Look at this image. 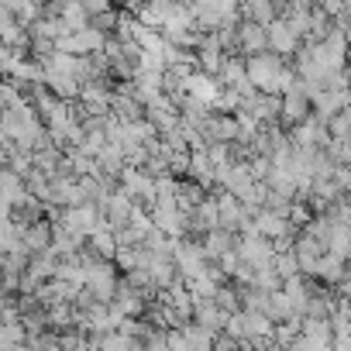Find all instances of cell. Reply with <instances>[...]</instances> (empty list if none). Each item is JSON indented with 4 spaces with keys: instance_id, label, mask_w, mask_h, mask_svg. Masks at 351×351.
<instances>
[{
    "instance_id": "2",
    "label": "cell",
    "mask_w": 351,
    "mask_h": 351,
    "mask_svg": "<svg viewBox=\"0 0 351 351\" xmlns=\"http://www.w3.org/2000/svg\"><path fill=\"white\" fill-rule=\"evenodd\" d=\"M100 224H104V210H100L97 204H83V207L62 210V228H66L73 238H83V241H86Z\"/></svg>"
},
{
    "instance_id": "6",
    "label": "cell",
    "mask_w": 351,
    "mask_h": 351,
    "mask_svg": "<svg viewBox=\"0 0 351 351\" xmlns=\"http://www.w3.org/2000/svg\"><path fill=\"white\" fill-rule=\"evenodd\" d=\"M221 90H224L221 80H217V76H207V73H200V69L183 80V97H190V100H197V104H207L210 110H214Z\"/></svg>"
},
{
    "instance_id": "17",
    "label": "cell",
    "mask_w": 351,
    "mask_h": 351,
    "mask_svg": "<svg viewBox=\"0 0 351 351\" xmlns=\"http://www.w3.org/2000/svg\"><path fill=\"white\" fill-rule=\"evenodd\" d=\"M313 276H317L324 286H341V279L348 276V265H344V258H337V255H324V258L317 262Z\"/></svg>"
},
{
    "instance_id": "19",
    "label": "cell",
    "mask_w": 351,
    "mask_h": 351,
    "mask_svg": "<svg viewBox=\"0 0 351 351\" xmlns=\"http://www.w3.org/2000/svg\"><path fill=\"white\" fill-rule=\"evenodd\" d=\"M241 18H245V21H252V25L269 28V25L279 18V11H276V4H269V0H252V4H245V8H241Z\"/></svg>"
},
{
    "instance_id": "13",
    "label": "cell",
    "mask_w": 351,
    "mask_h": 351,
    "mask_svg": "<svg viewBox=\"0 0 351 351\" xmlns=\"http://www.w3.org/2000/svg\"><path fill=\"white\" fill-rule=\"evenodd\" d=\"M193 324L197 327H204L207 334H221L224 330V324H228V317L221 313V306L214 303V300H193Z\"/></svg>"
},
{
    "instance_id": "5",
    "label": "cell",
    "mask_w": 351,
    "mask_h": 351,
    "mask_svg": "<svg viewBox=\"0 0 351 351\" xmlns=\"http://www.w3.org/2000/svg\"><path fill=\"white\" fill-rule=\"evenodd\" d=\"M265 32H269V52L279 56V59H282V56H296V52L303 49V38L296 35V28H293L286 18H276Z\"/></svg>"
},
{
    "instance_id": "20",
    "label": "cell",
    "mask_w": 351,
    "mask_h": 351,
    "mask_svg": "<svg viewBox=\"0 0 351 351\" xmlns=\"http://www.w3.org/2000/svg\"><path fill=\"white\" fill-rule=\"evenodd\" d=\"M262 313L272 320V327H279V324H286V320H293V317H296V313H293V306H289V300L282 296V289L269 296V303H265V310H262Z\"/></svg>"
},
{
    "instance_id": "12",
    "label": "cell",
    "mask_w": 351,
    "mask_h": 351,
    "mask_svg": "<svg viewBox=\"0 0 351 351\" xmlns=\"http://www.w3.org/2000/svg\"><path fill=\"white\" fill-rule=\"evenodd\" d=\"M238 49L252 59V56H262L269 52V32L262 25H252V21H241L238 25Z\"/></svg>"
},
{
    "instance_id": "26",
    "label": "cell",
    "mask_w": 351,
    "mask_h": 351,
    "mask_svg": "<svg viewBox=\"0 0 351 351\" xmlns=\"http://www.w3.org/2000/svg\"><path fill=\"white\" fill-rule=\"evenodd\" d=\"M348 262H351V255H348Z\"/></svg>"
},
{
    "instance_id": "25",
    "label": "cell",
    "mask_w": 351,
    "mask_h": 351,
    "mask_svg": "<svg viewBox=\"0 0 351 351\" xmlns=\"http://www.w3.org/2000/svg\"><path fill=\"white\" fill-rule=\"evenodd\" d=\"M272 269H276V276H279L282 282L293 279V276H300V265H296V255H293V252H276Z\"/></svg>"
},
{
    "instance_id": "16",
    "label": "cell",
    "mask_w": 351,
    "mask_h": 351,
    "mask_svg": "<svg viewBox=\"0 0 351 351\" xmlns=\"http://www.w3.org/2000/svg\"><path fill=\"white\" fill-rule=\"evenodd\" d=\"M234 248H238V234H231V231H224V228L204 234V255H207V262H210V258L221 262V258H224L228 252H234Z\"/></svg>"
},
{
    "instance_id": "22",
    "label": "cell",
    "mask_w": 351,
    "mask_h": 351,
    "mask_svg": "<svg viewBox=\"0 0 351 351\" xmlns=\"http://www.w3.org/2000/svg\"><path fill=\"white\" fill-rule=\"evenodd\" d=\"M214 303L221 306V313H224V317L241 313V296H238V286H221V289H217V296H214Z\"/></svg>"
},
{
    "instance_id": "24",
    "label": "cell",
    "mask_w": 351,
    "mask_h": 351,
    "mask_svg": "<svg viewBox=\"0 0 351 351\" xmlns=\"http://www.w3.org/2000/svg\"><path fill=\"white\" fill-rule=\"evenodd\" d=\"M18 104H25L21 86H18L14 80H0V110H11V107H18Z\"/></svg>"
},
{
    "instance_id": "15",
    "label": "cell",
    "mask_w": 351,
    "mask_h": 351,
    "mask_svg": "<svg viewBox=\"0 0 351 351\" xmlns=\"http://www.w3.org/2000/svg\"><path fill=\"white\" fill-rule=\"evenodd\" d=\"M86 248H90L100 262H114V258H117V238H114V231H110L107 221L86 238Z\"/></svg>"
},
{
    "instance_id": "23",
    "label": "cell",
    "mask_w": 351,
    "mask_h": 351,
    "mask_svg": "<svg viewBox=\"0 0 351 351\" xmlns=\"http://www.w3.org/2000/svg\"><path fill=\"white\" fill-rule=\"evenodd\" d=\"M100 351H141V341H134V337H124V334L110 330V334H104V337H100Z\"/></svg>"
},
{
    "instance_id": "10",
    "label": "cell",
    "mask_w": 351,
    "mask_h": 351,
    "mask_svg": "<svg viewBox=\"0 0 351 351\" xmlns=\"http://www.w3.org/2000/svg\"><path fill=\"white\" fill-rule=\"evenodd\" d=\"M293 255H296L300 276H313V269H317V262L327 255V248H324V241H317V238H310V234H300L296 245H293Z\"/></svg>"
},
{
    "instance_id": "21",
    "label": "cell",
    "mask_w": 351,
    "mask_h": 351,
    "mask_svg": "<svg viewBox=\"0 0 351 351\" xmlns=\"http://www.w3.org/2000/svg\"><path fill=\"white\" fill-rule=\"evenodd\" d=\"M180 334H183V341H186L190 351H214V334H207V330L197 327L193 320H190L186 327H180Z\"/></svg>"
},
{
    "instance_id": "9",
    "label": "cell",
    "mask_w": 351,
    "mask_h": 351,
    "mask_svg": "<svg viewBox=\"0 0 351 351\" xmlns=\"http://www.w3.org/2000/svg\"><path fill=\"white\" fill-rule=\"evenodd\" d=\"M310 110H313V104H310V97L303 93V90H289L286 97H282V110H279V124H286L289 131L293 128H300L306 117H310Z\"/></svg>"
},
{
    "instance_id": "14",
    "label": "cell",
    "mask_w": 351,
    "mask_h": 351,
    "mask_svg": "<svg viewBox=\"0 0 351 351\" xmlns=\"http://www.w3.org/2000/svg\"><path fill=\"white\" fill-rule=\"evenodd\" d=\"M310 104H313V117H320V121L327 124L330 117H337L341 110H348V93H337V90H320Z\"/></svg>"
},
{
    "instance_id": "1",
    "label": "cell",
    "mask_w": 351,
    "mask_h": 351,
    "mask_svg": "<svg viewBox=\"0 0 351 351\" xmlns=\"http://www.w3.org/2000/svg\"><path fill=\"white\" fill-rule=\"evenodd\" d=\"M238 258L245 262V265H252V269H269L272 262H276V245L269 241V238H262L258 231H255V224L248 221L245 228H241V234H238Z\"/></svg>"
},
{
    "instance_id": "8",
    "label": "cell",
    "mask_w": 351,
    "mask_h": 351,
    "mask_svg": "<svg viewBox=\"0 0 351 351\" xmlns=\"http://www.w3.org/2000/svg\"><path fill=\"white\" fill-rule=\"evenodd\" d=\"M100 210H104V221L110 224V231L117 234V231L128 228V221H131V214H134V200L117 186L114 193H107V200L100 204Z\"/></svg>"
},
{
    "instance_id": "4",
    "label": "cell",
    "mask_w": 351,
    "mask_h": 351,
    "mask_svg": "<svg viewBox=\"0 0 351 351\" xmlns=\"http://www.w3.org/2000/svg\"><path fill=\"white\" fill-rule=\"evenodd\" d=\"M214 200H217V221H221V228L231 231V234H241V228L252 221V210H248L238 197H231V193H224V190H221Z\"/></svg>"
},
{
    "instance_id": "3",
    "label": "cell",
    "mask_w": 351,
    "mask_h": 351,
    "mask_svg": "<svg viewBox=\"0 0 351 351\" xmlns=\"http://www.w3.org/2000/svg\"><path fill=\"white\" fill-rule=\"evenodd\" d=\"M117 186H121L134 204H141L145 210L155 207V180H152L145 169H124L121 180H117Z\"/></svg>"
},
{
    "instance_id": "7",
    "label": "cell",
    "mask_w": 351,
    "mask_h": 351,
    "mask_svg": "<svg viewBox=\"0 0 351 351\" xmlns=\"http://www.w3.org/2000/svg\"><path fill=\"white\" fill-rule=\"evenodd\" d=\"M145 121H148V124L158 131V138H162V134H169V131L180 128V104L169 100V97L162 93L155 104H148V107H145Z\"/></svg>"
},
{
    "instance_id": "11",
    "label": "cell",
    "mask_w": 351,
    "mask_h": 351,
    "mask_svg": "<svg viewBox=\"0 0 351 351\" xmlns=\"http://www.w3.org/2000/svg\"><path fill=\"white\" fill-rule=\"evenodd\" d=\"M28 200V186H25V176L11 172V169H0V204H8L11 210H21Z\"/></svg>"
},
{
    "instance_id": "18",
    "label": "cell",
    "mask_w": 351,
    "mask_h": 351,
    "mask_svg": "<svg viewBox=\"0 0 351 351\" xmlns=\"http://www.w3.org/2000/svg\"><path fill=\"white\" fill-rule=\"evenodd\" d=\"M97 165H100L104 176H110V180H121V172L128 169V162H124V148L107 141V148L97 155Z\"/></svg>"
}]
</instances>
